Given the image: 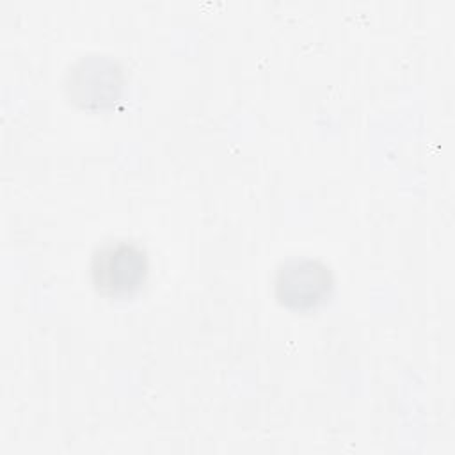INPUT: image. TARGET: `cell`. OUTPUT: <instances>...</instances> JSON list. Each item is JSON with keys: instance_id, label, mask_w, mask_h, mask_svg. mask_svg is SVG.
<instances>
[{"instance_id": "6da1fadb", "label": "cell", "mask_w": 455, "mask_h": 455, "mask_svg": "<svg viewBox=\"0 0 455 455\" xmlns=\"http://www.w3.org/2000/svg\"><path fill=\"white\" fill-rule=\"evenodd\" d=\"M148 272V259L132 242H108L91 259L94 286L107 295H124L139 288Z\"/></svg>"}, {"instance_id": "7a4b0ae2", "label": "cell", "mask_w": 455, "mask_h": 455, "mask_svg": "<svg viewBox=\"0 0 455 455\" xmlns=\"http://www.w3.org/2000/svg\"><path fill=\"white\" fill-rule=\"evenodd\" d=\"M331 288V274L318 261H286L275 277V291L281 302L291 307H309L322 300Z\"/></svg>"}]
</instances>
